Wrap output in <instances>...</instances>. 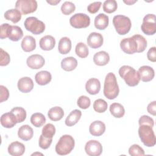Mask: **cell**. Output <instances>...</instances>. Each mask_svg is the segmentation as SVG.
Segmentation results:
<instances>
[{
	"mask_svg": "<svg viewBox=\"0 0 156 156\" xmlns=\"http://www.w3.org/2000/svg\"><path fill=\"white\" fill-rule=\"evenodd\" d=\"M119 92V88L115 74L108 73L104 81L103 90L104 96L108 99H114L118 96Z\"/></svg>",
	"mask_w": 156,
	"mask_h": 156,
	"instance_id": "obj_1",
	"label": "cell"
},
{
	"mask_svg": "<svg viewBox=\"0 0 156 156\" xmlns=\"http://www.w3.org/2000/svg\"><path fill=\"white\" fill-rule=\"evenodd\" d=\"M119 74L122 78L126 83L130 87H135L138 85L140 81L138 71L129 65H123L119 69Z\"/></svg>",
	"mask_w": 156,
	"mask_h": 156,
	"instance_id": "obj_2",
	"label": "cell"
},
{
	"mask_svg": "<svg viewBox=\"0 0 156 156\" xmlns=\"http://www.w3.org/2000/svg\"><path fill=\"white\" fill-rule=\"evenodd\" d=\"M75 141L73 137L69 135L62 136L55 146V152L60 155H65L69 154L74 149Z\"/></svg>",
	"mask_w": 156,
	"mask_h": 156,
	"instance_id": "obj_3",
	"label": "cell"
},
{
	"mask_svg": "<svg viewBox=\"0 0 156 156\" xmlns=\"http://www.w3.org/2000/svg\"><path fill=\"white\" fill-rule=\"evenodd\" d=\"M138 135L142 143L147 147H153L156 143V138L152 127L147 124L140 125Z\"/></svg>",
	"mask_w": 156,
	"mask_h": 156,
	"instance_id": "obj_4",
	"label": "cell"
},
{
	"mask_svg": "<svg viewBox=\"0 0 156 156\" xmlns=\"http://www.w3.org/2000/svg\"><path fill=\"white\" fill-rule=\"evenodd\" d=\"M113 24L116 32L121 35L127 34L132 26L130 18L122 15H115L113 18Z\"/></svg>",
	"mask_w": 156,
	"mask_h": 156,
	"instance_id": "obj_5",
	"label": "cell"
},
{
	"mask_svg": "<svg viewBox=\"0 0 156 156\" xmlns=\"http://www.w3.org/2000/svg\"><path fill=\"white\" fill-rule=\"evenodd\" d=\"M26 29L35 35L43 33L45 30L44 23L35 16L27 17L24 23Z\"/></svg>",
	"mask_w": 156,
	"mask_h": 156,
	"instance_id": "obj_6",
	"label": "cell"
},
{
	"mask_svg": "<svg viewBox=\"0 0 156 156\" xmlns=\"http://www.w3.org/2000/svg\"><path fill=\"white\" fill-rule=\"evenodd\" d=\"M141 30L147 35H154L156 32L155 15L154 14H147L143 18L141 26Z\"/></svg>",
	"mask_w": 156,
	"mask_h": 156,
	"instance_id": "obj_7",
	"label": "cell"
},
{
	"mask_svg": "<svg viewBox=\"0 0 156 156\" xmlns=\"http://www.w3.org/2000/svg\"><path fill=\"white\" fill-rule=\"evenodd\" d=\"M37 7V2L35 0H18L15 2L16 9L23 15L35 12Z\"/></svg>",
	"mask_w": 156,
	"mask_h": 156,
	"instance_id": "obj_8",
	"label": "cell"
},
{
	"mask_svg": "<svg viewBox=\"0 0 156 156\" xmlns=\"http://www.w3.org/2000/svg\"><path fill=\"white\" fill-rule=\"evenodd\" d=\"M69 23L72 27L76 29L86 28L90 24V18L85 13H76L70 18Z\"/></svg>",
	"mask_w": 156,
	"mask_h": 156,
	"instance_id": "obj_9",
	"label": "cell"
},
{
	"mask_svg": "<svg viewBox=\"0 0 156 156\" xmlns=\"http://www.w3.org/2000/svg\"><path fill=\"white\" fill-rule=\"evenodd\" d=\"M120 47L122 51L127 54H133L138 51V44L133 35L122 39L120 42Z\"/></svg>",
	"mask_w": 156,
	"mask_h": 156,
	"instance_id": "obj_10",
	"label": "cell"
},
{
	"mask_svg": "<svg viewBox=\"0 0 156 156\" xmlns=\"http://www.w3.org/2000/svg\"><path fill=\"white\" fill-rule=\"evenodd\" d=\"M85 151L88 155L99 156L102 152V146L98 141L91 140L86 143Z\"/></svg>",
	"mask_w": 156,
	"mask_h": 156,
	"instance_id": "obj_11",
	"label": "cell"
},
{
	"mask_svg": "<svg viewBox=\"0 0 156 156\" xmlns=\"http://www.w3.org/2000/svg\"><path fill=\"white\" fill-rule=\"evenodd\" d=\"M45 63L43 57L39 54H33L27 57L26 63L27 66L34 69H38L42 68Z\"/></svg>",
	"mask_w": 156,
	"mask_h": 156,
	"instance_id": "obj_12",
	"label": "cell"
},
{
	"mask_svg": "<svg viewBox=\"0 0 156 156\" xmlns=\"http://www.w3.org/2000/svg\"><path fill=\"white\" fill-rule=\"evenodd\" d=\"M88 45L93 49L100 48L104 42L102 35L98 32H91L88 35L87 40Z\"/></svg>",
	"mask_w": 156,
	"mask_h": 156,
	"instance_id": "obj_13",
	"label": "cell"
},
{
	"mask_svg": "<svg viewBox=\"0 0 156 156\" xmlns=\"http://www.w3.org/2000/svg\"><path fill=\"white\" fill-rule=\"evenodd\" d=\"M138 72L140 75V80L145 82H147L152 80L155 76V71L154 69L152 67L147 65H144L140 67Z\"/></svg>",
	"mask_w": 156,
	"mask_h": 156,
	"instance_id": "obj_14",
	"label": "cell"
},
{
	"mask_svg": "<svg viewBox=\"0 0 156 156\" xmlns=\"http://www.w3.org/2000/svg\"><path fill=\"white\" fill-rule=\"evenodd\" d=\"M0 121L4 127L8 129L12 128L18 123L16 116L11 111L2 114L1 116Z\"/></svg>",
	"mask_w": 156,
	"mask_h": 156,
	"instance_id": "obj_15",
	"label": "cell"
},
{
	"mask_svg": "<svg viewBox=\"0 0 156 156\" xmlns=\"http://www.w3.org/2000/svg\"><path fill=\"white\" fill-rule=\"evenodd\" d=\"M18 90L24 93L30 92L34 88V82L31 78L29 77H23L18 81Z\"/></svg>",
	"mask_w": 156,
	"mask_h": 156,
	"instance_id": "obj_16",
	"label": "cell"
},
{
	"mask_svg": "<svg viewBox=\"0 0 156 156\" xmlns=\"http://www.w3.org/2000/svg\"><path fill=\"white\" fill-rule=\"evenodd\" d=\"M105 131V125L101 121H94L91 123L89 127V132L93 136H99Z\"/></svg>",
	"mask_w": 156,
	"mask_h": 156,
	"instance_id": "obj_17",
	"label": "cell"
},
{
	"mask_svg": "<svg viewBox=\"0 0 156 156\" xmlns=\"http://www.w3.org/2000/svg\"><path fill=\"white\" fill-rule=\"evenodd\" d=\"M86 91L91 95L98 94L101 90V83L96 78H91L87 80L85 84Z\"/></svg>",
	"mask_w": 156,
	"mask_h": 156,
	"instance_id": "obj_18",
	"label": "cell"
},
{
	"mask_svg": "<svg viewBox=\"0 0 156 156\" xmlns=\"http://www.w3.org/2000/svg\"><path fill=\"white\" fill-rule=\"evenodd\" d=\"M8 152L12 156H21L25 152V146L18 141L12 142L8 147Z\"/></svg>",
	"mask_w": 156,
	"mask_h": 156,
	"instance_id": "obj_19",
	"label": "cell"
},
{
	"mask_svg": "<svg viewBox=\"0 0 156 156\" xmlns=\"http://www.w3.org/2000/svg\"><path fill=\"white\" fill-rule=\"evenodd\" d=\"M40 47L44 51H51L55 45V40L51 35H45L39 41Z\"/></svg>",
	"mask_w": 156,
	"mask_h": 156,
	"instance_id": "obj_20",
	"label": "cell"
},
{
	"mask_svg": "<svg viewBox=\"0 0 156 156\" xmlns=\"http://www.w3.org/2000/svg\"><path fill=\"white\" fill-rule=\"evenodd\" d=\"M18 135L20 138L24 141L30 140L34 135L33 129L27 124L23 125L18 129Z\"/></svg>",
	"mask_w": 156,
	"mask_h": 156,
	"instance_id": "obj_21",
	"label": "cell"
},
{
	"mask_svg": "<svg viewBox=\"0 0 156 156\" xmlns=\"http://www.w3.org/2000/svg\"><path fill=\"white\" fill-rule=\"evenodd\" d=\"M21 46L24 51L31 52L36 48L35 39L31 35H26L22 40Z\"/></svg>",
	"mask_w": 156,
	"mask_h": 156,
	"instance_id": "obj_22",
	"label": "cell"
},
{
	"mask_svg": "<svg viewBox=\"0 0 156 156\" xmlns=\"http://www.w3.org/2000/svg\"><path fill=\"white\" fill-rule=\"evenodd\" d=\"M110 61L109 54L104 51L96 52L93 56L94 63L98 66L106 65Z\"/></svg>",
	"mask_w": 156,
	"mask_h": 156,
	"instance_id": "obj_23",
	"label": "cell"
},
{
	"mask_svg": "<svg viewBox=\"0 0 156 156\" xmlns=\"http://www.w3.org/2000/svg\"><path fill=\"white\" fill-rule=\"evenodd\" d=\"M52 79L51 74L48 71H41L35 76L36 82L40 85H45L49 83Z\"/></svg>",
	"mask_w": 156,
	"mask_h": 156,
	"instance_id": "obj_24",
	"label": "cell"
},
{
	"mask_svg": "<svg viewBox=\"0 0 156 156\" xmlns=\"http://www.w3.org/2000/svg\"><path fill=\"white\" fill-rule=\"evenodd\" d=\"M108 16L104 13H99L98 15L94 21V26L99 30H104L108 25Z\"/></svg>",
	"mask_w": 156,
	"mask_h": 156,
	"instance_id": "obj_25",
	"label": "cell"
},
{
	"mask_svg": "<svg viewBox=\"0 0 156 156\" xmlns=\"http://www.w3.org/2000/svg\"><path fill=\"white\" fill-rule=\"evenodd\" d=\"M77 66V61L73 57H67L64 58L61 62L62 68L66 71H71Z\"/></svg>",
	"mask_w": 156,
	"mask_h": 156,
	"instance_id": "obj_26",
	"label": "cell"
},
{
	"mask_svg": "<svg viewBox=\"0 0 156 156\" xmlns=\"http://www.w3.org/2000/svg\"><path fill=\"white\" fill-rule=\"evenodd\" d=\"M71 41L68 37H62L58 42V52L62 54H66L70 52L71 49Z\"/></svg>",
	"mask_w": 156,
	"mask_h": 156,
	"instance_id": "obj_27",
	"label": "cell"
},
{
	"mask_svg": "<svg viewBox=\"0 0 156 156\" xmlns=\"http://www.w3.org/2000/svg\"><path fill=\"white\" fill-rule=\"evenodd\" d=\"M82 116V112L78 109L73 110L66 117L65 119V124L67 126L71 127L75 125L80 119Z\"/></svg>",
	"mask_w": 156,
	"mask_h": 156,
	"instance_id": "obj_28",
	"label": "cell"
},
{
	"mask_svg": "<svg viewBox=\"0 0 156 156\" xmlns=\"http://www.w3.org/2000/svg\"><path fill=\"white\" fill-rule=\"evenodd\" d=\"M48 116L51 120L53 121H57L63 117L64 112L62 108L59 106L54 107L49 110Z\"/></svg>",
	"mask_w": 156,
	"mask_h": 156,
	"instance_id": "obj_29",
	"label": "cell"
},
{
	"mask_svg": "<svg viewBox=\"0 0 156 156\" xmlns=\"http://www.w3.org/2000/svg\"><path fill=\"white\" fill-rule=\"evenodd\" d=\"M21 13L17 10L16 9H11L4 13V18L7 20L11 21L13 23H16L20 21L21 18Z\"/></svg>",
	"mask_w": 156,
	"mask_h": 156,
	"instance_id": "obj_30",
	"label": "cell"
},
{
	"mask_svg": "<svg viewBox=\"0 0 156 156\" xmlns=\"http://www.w3.org/2000/svg\"><path fill=\"white\" fill-rule=\"evenodd\" d=\"M110 112L111 114L115 118H122L125 113V109L124 107L119 103L114 102L110 106Z\"/></svg>",
	"mask_w": 156,
	"mask_h": 156,
	"instance_id": "obj_31",
	"label": "cell"
},
{
	"mask_svg": "<svg viewBox=\"0 0 156 156\" xmlns=\"http://www.w3.org/2000/svg\"><path fill=\"white\" fill-rule=\"evenodd\" d=\"M23 36V32L21 28L18 26H12L9 33L8 38L13 41L20 40Z\"/></svg>",
	"mask_w": 156,
	"mask_h": 156,
	"instance_id": "obj_32",
	"label": "cell"
},
{
	"mask_svg": "<svg viewBox=\"0 0 156 156\" xmlns=\"http://www.w3.org/2000/svg\"><path fill=\"white\" fill-rule=\"evenodd\" d=\"M30 122L36 127H40L46 122L45 116L41 113H35L30 116Z\"/></svg>",
	"mask_w": 156,
	"mask_h": 156,
	"instance_id": "obj_33",
	"label": "cell"
},
{
	"mask_svg": "<svg viewBox=\"0 0 156 156\" xmlns=\"http://www.w3.org/2000/svg\"><path fill=\"white\" fill-rule=\"evenodd\" d=\"M75 52L78 57L83 58H86L89 54V51L87 46L82 42H79L76 44Z\"/></svg>",
	"mask_w": 156,
	"mask_h": 156,
	"instance_id": "obj_34",
	"label": "cell"
},
{
	"mask_svg": "<svg viewBox=\"0 0 156 156\" xmlns=\"http://www.w3.org/2000/svg\"><path fill=\"white\" fill-rule=\"evenodd\" d=\"M11 112L15 115L17 119L18 123L23 122L26 118V111L21 107H16L11 110Z\"/></svg>",
	"mask_w": 156,
	"mask_h": 156,
	"instance_id": "obj_35",
	"label": "cell"
},
{
	"mask_svg": "<svg viewBox=\"0 0 156 156\" xmlns=\"http://www.w3.org/2000/svg\"><path fill=\"white\" fill-rule=\"evenodd\" d=\"M107 102L102 99H98L93 103V108L98 113H104L107 109Z\"/></svg>",
	"mask_w": 156,
	"mask_h": 156,
	"instance_id": "obj_36",
	"label": "cell"
},
{
	"mask_svg": "<svg viewBox=\"0 0 156 156\" xmlns=\"http://www.w3.org/2000/svg\"><path fill=\"white\" fill-rule=\"evenodd\" d=\"M55 133V127L51 123L46 124L42 129L41 135L47 138H52Z\"/></svg>",
	"mask_w": 156,
	"mask_h": 156,
	"instance_id": "obj_37",
	"label": "cell"
},
{
	"mask_svg": "<svg viewBox=\"0 0 156 156\" xmlns=\"http://www.w3.org/2000/svg\"><path fill=\"white\" fill-rule=\"evenodd\" d=\"M118 4L115 0H106L103 3V10L108 13H111L116 10Z\"/></svg>",
	"mask_w": 156,
	"mask_h": 156,
	"instance_id": "obj_38",
	"label": "cell"
},
{
	"mask_svg": "<svg viewBox=\"0 0 156 156\" xmlns=\"http://www.w3.org/2000/svg\"><path fill=\"white\" fill-rule=\"evenodd\" d=\"M133 37L135 38L136 41L138 44L137 52H143L147 47V41H146V38L143 36H142L140 34L134 35Z\"/></svg>",
	"mask_w": 156,
	"mask_h": 156,
	"instance_id": "obj_39",
	"label": "cell"
},
{
	"mask_svg": "<svg viewBox=\"0 0 156 156\" xmlns=\"http://www.w3.org/2000/svg\"><path fill=\"white\" fill-rule=\"evenodd\" d=\"M76 9V6L74 3L70 1L64 2L61 6V11L65 15H69Z\"/></svg>",
	"mask_w": 156,
	"mask_h": 156,
	"instance_id": "obj_40",
	"label": "cell"
},
{
	"mask_svg": "<svg viewBox=\"0 0 156 156\" xmlns=\"http://www.w3.org/2000/svg\"><path fill=\"white\" fill-rule=\"evenodd\" d=\"M129 153L132 156H142L144 155L143 149L136 144H134L129 147Z\"/></svg>",
	"mask_w": 156,
	"mask_h": 156,
	"instance_id": "obj_41",
	"label": "cell"
},
{
	"mask_svg": "<svg viewBox=\"0 0 156 156\" xmlns=\"http://www.w3.org/2000/svg\"><path fill=\"white\" fill-rule=\"evenodd\" d=\"M77 105L82 109L88 108L91 104L90 99L86 96H80L77 101Z\"/></svg>",
	"mask_w": 156,
	"mask_h": 156,
	"instance_id": "obj_42",
	"label": "cell"
},
{
	"mask_svg": "<svg viewBox=\"0 0 156 156\" xmlns=\"http://www.w3.org/2000/svg\"><path fill=\"white\" fill-rule=\"evenodd\" d=\"M52 141V138H47L43 136L42 135L40 136L38 144L39 146L43 149H46L49 147Z\"/></svg>",
	"mask_w": 156,
	"mask_h": 156,
	"instance_id": "obj_43",
	"label": "cell"
},
{
	"mask_svg": "<svg viewBox=\"0 0 156 156\" xmlns=\"http://www.w3.org/2000/svg\"><path fill=\"white\" fill-rule=\"evenodd\" d=\"M1 62H0V65L1 66H6L9 65L10 61V57L9 54L3 50V49L1 48Z\"/></svg>",
	"mask_w": 156,
	"mask_h": 156,
	"instance_id": "obj_44",
	"label": "cell"
},
{
	"mask_svg": "<svg viewBox=\"0 0 156 156\" xmlns=\"http://www.w3.org/2000/svg\"><path fill=\"white\" fill-rule=\"evenodd\" d=\"M11 25L8 23H3L1 25V39H4L9 37V33L11 27Z\"/></svg>",
	"mask_w": 156,
	"mask_h": 156,
	"instance_id": "obj_45",
	"label": "cell"
},
{
	"mask_svg": "<svg viewBox=\"0 0 156 156\" xmlns=\"http://www.w3.org/2000/svg\"><path fill=\"white\" fill-rule=\"evenodd\" d=\"M139 125L141 124H147L153 127L154 125V119L147 115H143L141 116L138 120Z\"/></svg>",
	"mask_w": 156,
	"mask_h": 156,
	"instance_id": "obj_46",
	"label": "cell"
},
{
	"mask_svg": "<svg viewBox=\"0 0 156 156\" xmlns=\"http://www.w3.org/2000/svg\"><path fill=\"white\" fill-rule=\"evenodd\" d=\"M102 2L100 1L93 2L90 4L87 7V10L90 13H96L98 12L101 7Z\"/></svg>",
	"mask_w": 156,
	"mask_h": 156,
	"instance_id": "obj_47",
	"label": "cell"
},
{
	"mask_svg": "<svg viewBox=\"0 0 156 156\" xmlns=\"http://www.w3.org/2000/svg\"><path fill=\"white\" fill-rule=\"evenodd\" d=\"M0 102L7 101L9 97V90L4 85H0Z\"/></svg>",
	"mask_w": 156,
	"mask_h": 156,
	"instance_id": "obj_48",
	"label": "cell"
},
{
	"mask_svg": "<svg viewBox=\"0 0 156 156\" xmlns=\"http://www.w3.org/2000/svg\"><path fill=\"white\" fill-rule=\"evenodd\" d=\"M147 59L152 62H156V48L155 46L151 48L147 53Z\"/></svg>",
	"mask_w": 156,
	"mask_h": 156,
	"instance_id": "obj_49",
	"label": "cell"
},
{
	"mask_svg": "<svg viewBox=\"0 0 156 156\" xmlns=\"http://www.w3.org/2000/svg\"><path fill=\"white\" fill-rule=\"evenodd\" d=\"M147 112L153 116L156 115V101H154L150 102L147 107Z\"/></svg>",
	"mask_w": 156,
	"mask_h": 156,
	"instance_id": "obj_50",
	"label": "cell"
},
{
	"mask_svg": "<svg viewBox=\"0 0 156 156\" xmlns=\"http://www.w3.org/2000/svg\"><path fill=\"white\" fill-rule=\"evenodd\" d=\"M46 2L49 4H50L51 5H57L58 3H59L60 2V0H51V1H48L47 0Z\"/></svg>",
	"mask_w": 156,
	"mask_h": 156,
	"instance_id": "obj_51",
	"label": "cell"
},
{
	"mask_svg": "<svg viewBox=\"0 0 156 156\" xmlns=\"http://www.w3.org/2000/svg\"><path fill=\"white\" fill-rule=\"evenodd\" d=\"M123 2L124 3H126V4L129 5H130L133 4L136 2H137V1L136 0H134V1H133V0H127V1H123Z\"/></svg>",
	"mask_w": 156,
	"mask_h": 156,
	"instance_id": "obj_52",
	"label": "cell"
},
{
	"mask_svg": "<svg viewBox=\"0 0 156 156\" xmlns=\"http://www.w3.org/2000/svg\"><path fill=\"white\" fill-rule=\"evenodd\" d=\"M43 155V154L41 153H38V152H36V153H34L32 154V155Z\"/></svg>",
	"mask_w": 156,
	"mask_h": 156,
	"instance_id": "obj_53",
	"label": "cell"
}]
</instances>
